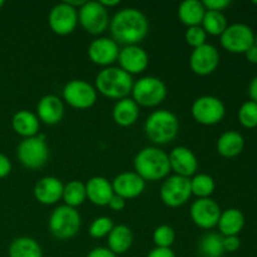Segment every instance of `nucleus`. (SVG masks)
Here are the masks:
<instances>
[{
    "label": "nucleus",
    "instance_id": "e433bc0d",
    "mask_svg": "<svg viewBox=\"0 0 257 257\" xmlns=\"http://www.w3.org/2000/svg\"><path fill=\"white\" fill-rule=\"evenodd\" d=\"M186 43H187L190 47H192L193 49L198 47H202L203 44H206V40H207V34L203 30V28L201 25L198 27H191L187 28V32L185 34Z\"/></svg>",
    "mask_w": 257,
    "mask_h": 257
},
{
    "label": "nucleus",
    "instance_id": "bb28decb",
    "mask_svg": "<svg viewBox=\"0 0 257 257\" xmlns=\"http://www.w3.org/2000/svg\"><path fill=\"white\" fill-rule=\"evenodd\" d=\"M108 238V248L112 251L114 255H123L127 252L133 243V233L128 226L117 225L112 228Z\"/></svg>",
    "mask_w": 257,
    "mask_h": 257
},
{
    "label": "nucleus",
    "instance_id": "423d86ee",
    "mask_svg": "<svg viewBox=\"0 0 257 257\" xmlns=\"http://www.w3.org/2000/svg\"><path fill=\"white\" fill-rule=\"evenodd\" d=\"M166 97L167 87L165 82L157 77H142L133 84L132 99L140 107H157L166 99Z\"/></svg>",
    "mask_w": 257,
    "mask_h": 257
},
{
    "label": "nucleus",
    "instance_id": "6e6552de",
    "mask_svg": "<svg viewBox=\"0 0 257 257\" xmlns=\"http://www.w3.org/2000/svg\"><path fill=\"white\" fill-rule=\"evenodd\" d=\"M19 162L29 170L42 168L49 160V147L47 142L40 140L38 136L24 138L17 148Z\"/></svg>",
    "mask_w": 257,
    "mask_h": 257
},
{
    "label": "nucleus",
    "instance_id": "f8f14e48",
    "mask_svg": "<svg viewBox=\"0 0 257 257\" xmlns=\"http://www.w3.org/2000/svg\"><path fill=\"white\" fill-rule=\"evenodd\" d=\"M192 192H191L190 178L181 176H170L162 183L160 190V197L166 206L171 208H177L187 203Z\"/></svg>",
    "mask_w": 257,
    "mask_h": 257
},
{
    "label": "nucleus",
    "instance_id": "9d476101",
    "mask_svg": "<svg viewBox=\"0 0 257 257\" xmlns=\"http://www.w3.org/2000/svg\"><path fill=\"white\" fill-rule=\"evenodd\" d=\"M98 93L92 84L82 79H73L63 88V100L75 109H89L97 102Z\"/></svg>",
    "mask_w": 257,
    "mask_h": 257
},
{
    "label": "nucleus",
    "instance_id": "58836bf2",
    "mask_svg": "<svg viewBox=\"0 0 257 257\" xmlns=\"http://www.w3.org/2000/svg\"><path fill=\"white\" fill-rule=\"evenodd\" d=\"M241 240L238 236H226L223 237V250L225 252H236L240 248Z\"/></svg>",
    "mask_w": 257,
    "mask_h": 257
},
{
    "label": "nucleus",
    "instance_id": "c756f323",
    "mask_svg": "<svg viewBox=\"0 0 257 257\" xmlns=\"http://www.w3.org/2000/svg\"><path fill=\"white\" fill-rule=\"evenodd\" d=\"M198 252L202 257H222L223 236L216 232L205 233L198 243Z\"/></svg>",
    "mask_w": 257,
    "mask_h": 257
},
{
    "label": "nucleus",
    "instance_id": "f03ea898",
    "mask_svg": "<svg viewBox=\"0 0 257 257\" xmlns=\"http://www.w3.org/2000/svg\"><path fill=\"white\" fill-rule=\"evenodd\" d=\"M135 172L146 182L165 180L171 172L168 153L156 146L142 148L133 161Z\"/></svg>",
    "mask_w": 257,
    "mask_h": 257
},
{
    "label": "nucleus",
    "instance_id": "4be33fe9",
    "mask_svg": "<svg viewBox=\"0 0 257 257\" xmlns=\"http://www.w3.org/2000/svg\"><path fill=\"white\" fill-rule=\"evenodd\" d=\"M85 193L87 200L95 206H108L110 198L113 197L112 182L102 176H94L89 178L85 183Z\"/></svg>",
    "mask_w": 257,
    "mask_h": 257
},
{
    "label": "nucleus",
    "instance_id": "dca6fc26",
    "mask_svg": "<svg viewBox=\"0 0 257 257\" xmlns=\"http://www.w3.org/2000/svg\"><path fill=\"white\" fill-rule=\"evenodd\" d=\"M119 50L118 43H115L112 38L100 37L89 44L88 57L95 65L107 68L117 62Z\"/></svg>",
    "mask_w": 257,
    "mask_h": 257
},
{
    "label": "nucleus",
    "instance_id": "37998d69",
    "mask_svg": "<svg viewBox=\"0 0 257 257\" xmlns=\"http://www.w3.org/2000/svg\"><path fill=\"white\" fill-rule=\"evenodd\" d=\"M87 257H117L108 247H95L88 253Z\"/></svg>",
    "mask_w": 257,
    "mask_h": 257
},
{
    "label": "nucleus",
    "instance_id": "49530a36",
    "mask_svg": "<svg viewBox=\"0 0 257 257\" xmlns=\"http://www.w3.org/2000/svg\"><path fill=\"white\" fill-rule=\"evenodd\" d=\"M99 3L105 8V9H109V8L117 7V5L120 4L119 0H100Z\"/></svg>",
    "mask_w": 257,
    "mask_h": 257
},
{
    "label": "nucleus",
    "instance_id": "2eb2a0df",
    "mask_svg": "<svg viewBox=\"0 0 257 257\" xmlns=\"http://www.w3.org/2000/svg\"><path fill=\"white\" fill-rule=\"evenodd\" d=\"M220 64V53L212 44H203L192 50L190 57V68L197 75H210Z\"/></svg>",
    "mask_w": 257,
    "mask_h": 257
},
{
    "label": "nucleus",
    "instance_id": "0eeeda50",
    "mask_svg": "<svg viewBox=\"0 0 257 257\" xmlns=\"http://www.w3.org/2000/svg\"><path fill=\"white\" fill-rule=\"evenodd\" d=\"M78 23L92 35L103 34L109 28V14L99 2H85L78 9Z\"/></svg>",
    "mask_w": 257,
    "mask_h": 257
},
{
    "label": "nucleus",
    "instance_id": "de8ad7c7",
    "mask_svg": "<svg viewBox=\"0 0 257 257\" xmlns=\"http://www.w3.org/2000/svg\"><path fill=\"white\" fill-rule=\"evenodd\" d=\"M3 5H4V2H3V0H0V8H2Z\"/></svg>",
    "mask_w": 257,
    "mask_h": 257
},
{
    "label": "nucleus",
    "instance_id": "c03bdc74",
    "mask_svg": "<svg viewBox=\"0 0 257 257\" xmlns=\"http://www.w3.org/2000/svg\"><path fill=\"white\" fill-rule=\"evenodd\" d=\"M245 57L250 63H252V64H257V45L253 44L252 47L248 48V49L245 52Z\"/></svg>",
    "mask_w": 257,
    "mask_h": 257
},
{
    "label": "nucleus",
    "instance_id": "6ab92c4d",
    "mask_svg": "<svg viewBox=\"0 0 257 257\" xmlns=\"http://www.w3.org/2000/svg\"><path fill=\"white\" fill-rule=\"evenodd\" d=\"M114 195L127 200H133L143 193L146 181L136 172H122L114 177L112 182Z\"/></svg>",
    "mask_w": 257,
    "mask_h": 257
},
{
    "label": "nucleus",
    "instance_id": "1a4fd4ad",
    "mask_svg": "<svg viewBox=\"0 0 257 257\" xmlns=\"http://www.w3.org/2000/svg\"><path fill=\"white\" fill-rule=\"evenodd\" d=\"M193 119L203 125H215L223 119L226 107L220 98L215 95H201L191 107Z\"/></svg>",
    "mask_w": 257,
    "mask_h": 257
},
{
    "label": "nucleus",
    "instance_id": "a19ab883",
    "mask_svg": "<svg viewBox=\"0 0 257 257\" xmlns=\"http://www.w3.org/2000/svg\"><path fill=\"white\" fill-rule=\"evenodd\" d=\"M12 172V162L5 155L0 153V178H5Z\"/></svg>",
    "mask_w": 257,
    "mask_h": 257
},
{
    "label": "nucleus",
    "instance_id": "4468645a",
    "mask_svg": "<svg viewBox=\"0 0 257 257\" xmlns=\"http://www.w3.org/2000/svg\"><path fill=\"white\" fill-rule=\"evenodd\" d=\"M221 207L212 198H197L190 210L191 220L202 230H211L217 226L221 216Z\"/></svg>",
    "mask_w": 257,
    "mask_h": 257
},
{
    "label": "nucleus",
    "instance_id": "393cba45",
    "mask_svg": "<svg viewBox=\"0 0 257 257\" xmlns=\"http://www.w3.org/2000/svg\"><path fill=\"white\" fill-rule=\"evenodd\" d=\"M216 148H217L218 155L222 156V157H237L245 148V138L241 133L236 132V131H227L220 136Z\"/></svg>",
    "mask_w": 257,
    "mask_h": 257
},
{
    "label": "nucleus",
    "instance_id": "c9c22d12",
    "mask_svg": "<svg viewBox=\"0 0 257 257\" xmlns=\"http://www.w3.org/2000/svg\"><path fill=\"white\" fill-rule=\"evenodd\" d=\"M113 227H114V223H113L112 218L107 217V216H100L90 223L89 235L93 238L107 237Z\"/></svg>",
    "mask_w": 257,
    "mask_h": 257
},
{
    "label": "nucleus",
    "instance_id": "f704fd0d",
    "mask_svg": "<svg viewBox=\"0 0 257 257\" xmlns=\"http://www.w3.org/2000/svg\"><path fill=\"white\" fill-rule=\"evenodd\" d=\"M175 240L176 232L171 226L161 225L153 231V242H155L156 247L171 248L175 243Z\"/></svg>",
    "mask_w": 257,
    "mask_h": 257
},
{
    "label": "nucleus",
    "instance_id": "c85d7f7f",
    "mask_svg": "<svg viewBox=\"0 0 257 257\" xmlns=\"http://www.w3.org/2000/svg\"><path fill=\"white\" fill-rule=\"evenodd\" d=\"M8 255L9 257H43V251L37 240L22 236L12 241Z\"/></svg>",
    "mask_w": 257,
    "mask_h": 257
},
{
    "label": "nucleus",
    "instance_id": "cd10ccee",
    "mask_svg": "<svg viewBox=\"0 0 257 257\" xmlns=\"http://www.w3.org/2000/svg\"><path fill=\"white\" fill-rule=\"evenodd\" d=\"M178 19L187 28L198 27L202 24L203 17L206 14V9L202 2L198 0H185L180 4L177 10Z\"/></svg>",
    "mask_w": 257,
    "mask_h": 257
},
{
    "label": "nucleus",
    "instance_id": "473e14b6",
    "mask_svg": "<svg viewBox=\"0 0 257 257\" xmlns=\"http://www.w3.org/2000/svg\"><path fill=\"white\" fill-rule=\"evenodd\" d=\"M201 27L206 32L207 35H217L222 34L226 30L227 25V19H226L225 14L222 12H211V10H206V14L203 17L202 24Z\"/></svg>",
    "mask_w": 257,
    "mask_h": 257
},
{
    "label": "nucleus",
    "instance_id": "7ed1b4c3",
    "mask_svg": "<svg viewBox=\"0 0 257 257\" xmlns=\"http://www.w3.org/2000/svg\"><path fill=\"white\" fill-rule=\"evenodd\" d=\"M133 82L132 75L128 74L119 67L103 68L95 77L94 88L97 93L110 99L120 100L128 98L132 93Z\"/></svg>",
    "mask_w": 257,
    "mask_h": 257
},
{
    "label": "nucleus",
    "instance_id": "a211bd4d",
    "mask_svg": "<svg viewBox=\"0 0 257 257\" xmlns=\"http://www.w3.org/2000/svg\"><path fill=\"white\" fill-rule=\"evenodd\" d=\"M119 68L128 74H140L148 67L150 57L147 52L140 45H124L118 54Z\"/></svg>",
    "mask_w": 257,
    "mask_h": 257
},
{
    "label": "nucleus",
    "instance_id": "ea45409f",
    "mask_svg": "<svg viewBox=\"0 0 257 257\" xmlns=\"http://www.w3.org/2000/svg\"><path fill=\"white\" fill-rule=\"evenodd\" d=\"M125 203H127V201L124 198L119 197L117 195H113L109 203H108V207L112 211H115V212H120V211H123L125 208Z\"/></svg>",
    "mask_w": 257,
    "mask_h": 257
},
{
    "label": "nucleus",
    "instance_id": "9b49d317",
    "mask_svg": "<svg viewBox=\"0 0 257 257\" xmlns=\"http://www.w3.org/2000/svg\"><path fill=\"white\" fill-rule=\"evenodd\" d=\"M221 45L233 54H245L246 50L255 44V34L248 25L242 23L228 25L220 37Z\"/></svg>",
    "mask_w": 257,
    "mask_h": 257
},
{
    "label": "nucleus",
    "instance_id": "20e7f679",
    "mask_svg": "<svg viewBox=\"0 0 257 257\" xmlns=\"http://www.w3.org/2000/svg\"><path fill=\"white\" fill-rule=\"evenodd\" d=\"M180 122L175 113L167 109L155 110L145 122V133L148 140L157 146L172 142L178 135Z\"/></svg>",
    "mask_w": 257,
    "mask_h": 257
},
{
    "label": "nucleus",
    "instance_id": "09e8293b",
    "mask_svg": "<svg viewBox=\"0 0 257 257\" xmlns=\"http://www.w3.org/2000/svg\"><path fill=\"white\" fill-rule=\"evenodd\" d=\"M255 45H257V35H255Z\"/></svg>",
    "mask_w": 257,
    "mask_h": 257
},
{
    "label": "nucleus",
    "instance_id": "5701e85b",
    "mask_svg": "<svg viewBox=\"0 0 257 257\" xmlns=\"http://www.w3.org/2000/svg\"><path fill=\"white\" fill-rule=\"evenodd\" d=\"M12 127L17 135L24 138L35 137L39 133L40 120L37 114L30 110H18L12 118Z\"/></svg>",
    "mask_w": 257,
    "mask_h": 257
},
{
    "label": "nucleus",
    "instance_id": "f257e3e1",
    "mask_svg": "<svg viewBox=\"0 0 257 257\" xmlns=\"http://www.w3.org/2000/svg\"><path fill=\"white\" fill-rule=\"evenodd\" d=\"M109 29L118 44L138 45L150 32V22L145 13L136 8H124L110 19Z\"/></svg>",
    "mask_w": 257,
    "mask_h": 257
},
{
    "label": "nucleus",
    "instance_id": "f3484780",
    "mask_svg": "<svg viewBox=\"0 0 257 257\" xmlns=\"http://www.w3.org/2000/svg\"><path fill=\"white\" fill-rule=\"evenodd\" d=\"M171 171L181 177L191 178L198 170V160L192 150L185 146L175 147L168 155Z\"/></svg>",
    "mask_w": 257,
    "mask_h": 257
},
{
    "label": "nucleus",
    "instance_id": "39448f33",
    "mask_svg": "<svg viewBox=\"0 0 257 257\" xmlns=\"http://www.w3.org/2000/svg\"><path fill=\"white\" fill-rule=\"evenodd\" d=\"M82 217L77 208L67 205H60L50 215L48 227L50 233L58 240H69L74 237L80 230Z\"/></svg>",
    "mask_w": 257,
    "mask_h": 257
},
{
    "label": "nucleus",
    "instance_id": "aec40b11",
    "mask_svg": "<svg viewBox=\"0 0 257 257\" xmlns=\"http://www.w3.org/2000/svg\"><path fill=\"white\" fill-rule=\"evenodd\" d=\"M63 185L59 178L54 176H45L40 178L34 186V197L42 205H55L58 201L62 200L63 196Z\"/></svg>",
    "mask_w": 257,
    "mask_h": 257
},
{
    "label": "nucleus",
    "instance_id": "7c9ffc66",
    "mask_svg": "<svg viewBox=\"0 0 257 257\" xmlns=\"http://www.w3.org/2000/svg\"><path fill=\"white\" fill-rule=\"evenodd\" d=\"M62 200L64 201V205L69 206V207L77 208L82 206L87 201L85 183L78 180L69 181L63 188Z\"/></svg>",
    "mask_w": 257,
    "mask_h": 257
},
{
    "label": "nucleus",
    "instance_id": "b1692460",
    "mask_svg": "<svg viewBox=\"0 0 257 257\" xmlns=\"http://www.w3.org/2000/svg\"><path fill=\"white\" fill-rule=\"evenodd\" d=\"M112 115L119 127H131L140 118V105L132 98H123L114 104Z\"/></svg>",
    "mask_w": 257,
    "mask_h": 257
},
{
    "label": "nucleus",
    "instance_id": "4c0bfd02",
    "mask_svg": "<svg viewBox=\"0 0 257 257\" xmlns=\"http://www.w3.org/2000/svg\"><path fill=\"white\" fill-rule=\"evenodd\" d=\"M203 7L211 12H222L231 4L230 0H203Z\"/></svg>",
    "mask_w": 257,
    "mask_h": 257
},
{
    "label": "nucleus",
    "instance_id": "ddd939ff",
    "mask_svg": "<svg viewBox=\"0 0 257 257\" xmlns=\"http://www.w3.org/2000/svg\"><path fill=\"white\" fill-rule=\"evenodd\" d=\"M50 30L58 35H69L78 25V9L63 2L54 5L48 15Z\"/></svg>",
    "mask_w": 257,
    "mask_h": 257
},
{
    "label": "nucleus",
    "instance_id": "a18cd8bd",
    "mask_svg": "<svg viewBox=\"0 0 257 257\" xmlns=\"http://www.w3.org/2000/svg\"><path fill=\"white\" fill-rule=\"evenodd\" d=\"M248 94H250L251 100L257 103V75L251 80L250 87H248Z\"/></svg>",
    "mask_w": 257,
    "mask_h": 257
},
{
    "label": "nucleus",
    "instance_id": "a878e982",
    "mask_svg": "<svg viewBox=\"0 0 257 257\" xmlns=\"http://www.w3.org/2000/svg\"><path fill=\"white\" fill-rule=\"evenodd\" d=\"M217 226L220 235H222L223 237L238 236L245 226V216L238 208H227L221 212Z\"/></svg>",
    "mask_w": 257,
    "mask_h": 257
},
{
    "label": "nucleus",
    "instance_id": "79ce46f5",
    "mask_svg": "<svg viewBox=\"0 0 257 257\" xmlns=\"http://www.w3.org/2000/svg\"><path fill=\"white\" fill-rule=\"evenodd\" d=\"M147 257H176V253L172 248L155 247L150 251Z\"/></svg>",
    "mask_w": 257,
    "mask_h": 257
},
{
    "label": "nucleus",
    "instance_id": "2f4dec72",
    "mask_svg": "<svg viewBox=\"0 0 257 257\" xmlns=\"http://www.w3.org/2000/svg\"><path fill=\"white\" fill-rule=\"evenodd\" d=\"M190 185L191 192L197 198H210L216 188L215 180L206 173H196L192 178H190Z\"/></svg>",
    "mask_w": 257,
    "mask_h": 257
},
{
    "label": "nucleus",
    "instance_id": "72a5a7b5",
    "mask_svg": "<svg viewBox=\"0 0 257 257\" xmlns=\"http://www.w3.org/2000/svg\"><path fill=\"white\" fill-rule=\"evenodd\" d=\"M238 120L241 125L252 130L257 127V103L247 100L238 109Z\"/></svg>",
    "mask_w": 257,
    "mask_h": 257
},
{
    "label": "nucleus",
    "instance_id": "412c9836",
    "mask_svg": "<svg viewBox=\"0 0 257 257\" xmlns=\"http://www.w3.org/2000/svg\"><path fill=\"white\" fill-rule=\"evenodd\" d=\"M64 115V103L54 94H47L37 105V117L48 125L58 124Z\"/></svg>",
    "mask_w": 257,
    "mask_h": 257
}]
</instances>
